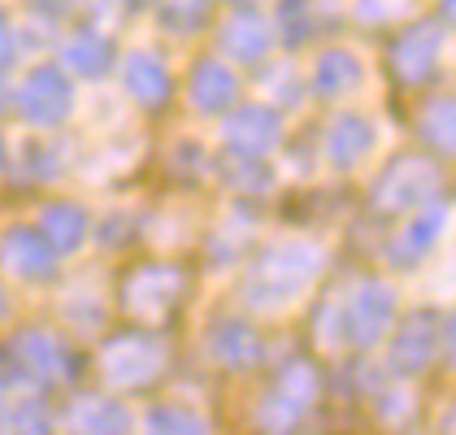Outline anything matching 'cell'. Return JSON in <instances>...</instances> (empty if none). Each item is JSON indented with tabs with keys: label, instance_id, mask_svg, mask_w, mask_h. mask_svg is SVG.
<instances>
[{
	"label": "cell",
	"instance_id": "cell-24",
	"mask_svg": "<svg viewBox=\"0 0 456 435\" xmlns=\"http://www.w3.org/2000/svg\"><path fill=\"white\" fill-rule=\"evenodd\" d=\"M300 418H305V405H296L291 397H282V392H270L265 405H261V431L265 435H287L291 427H300Z\"/></svg>",
	"mask_w": 456,
	"mask_h": 435
},
{
	"label": "cell",
	"instance_id": "cell-3",
	"mask_svg": "<svg viewBox=\"0 0 456 435\" xmlns=\"http://www.w3.org/2000/svg\"><path fill=\"white\" fill-rule=\"evenodd\" d=\"M166 365V349L152 340V335H118L109 340L105 353H101V370H105L109 383L118 388H143L161 374Z\"/></svg>",
	"mask_w": 456,
	"mask_h": 435
},
{
	"label": "cell",
	"instance_id": "cell-27",
	"mask_svg": "<svg viewBox=\"0 0 456 435\" xmlns=\"http://www.w3.org/2000/svg\"><path fill=\"white\" fill-rule=\"evenodd\" d=\"M9 423H13L18 435H53V418H48V409L39 400H18Z\"/></svg>",
	"mask_w": 456,
	"mask_h": 435
},
{
	"label": "cell",
	"instance_id": "cell-2",
	"mask_svg": "<svg viewBox=\"0 0 456 435\" xmlns=\"http://www.w3.org/2000/svg\"><path fill=\"white\" fill-rule=\"evenodd\" d=\"M439 192V170L426 157H400L383 170V179L374 183V205L404 214V209H421L430 205V196Z\"/></svg>",
	"mask_w": 456,
	"mask_h": 435
},
{
	"label": "cell",
	"instance_id": "cell-23",
	"mask_svg": "<svg viewBox=\"0 0 456 435\" xmlns=\"http://www.w3.org/2000/svg\"><path fill=\"white\" fill-rule=\"evenodd\" d=\"M157 18H161V27L187 36L209 22V0H157Z\"/></svg>",
	"mask_w": 456,
	"mask_h": 435
},
{
	"label": "cell",
	"instance_id": "cell-9",
	"mask_svg": "<svg viewBox=\"0 0 456 435\" xmlns=\"http://www.w3.org/2000/svg\"><path fill=\"white\" fill-rule=\"evenodd\" d=\"M279 140H282V122L274 109L244 105L240 113L226 118V144L235 148L240 157H265Z\"/></svg>",
	"mask_w": 456,
	"mask_h": 435
},
{
	"label": "cell",
	"instance_id": "cell-7",
	"mask_svg": "<svg viewBox=\"0 0 456 435\" xmlns=\"http://www.w3.org/2000/svg\"><path fill=\"white\" fill-rule=\"evenodd\" d=\"M435 357H439V314H435V309H418V314H409L404 326L395 331L391 365H395L400 374H421Z\"/></svg>",
	"mask_w": 456,
	"mask_h": 435
},
{
	"label": "cell",
	"instance_id": "cell-33",
	"mask_svg": "<svg viewBox=\"0 0 456 435\" xmlns=\"http://www.w3.org/2000/svg\"><path fill=\"white\" fill-rule=\"evenodd\" d=\"M0 101H4V87H0Z\"/></svg>",
	"mask_w": 456,
	"mask_h": 435
},
{
	"label": "cell",
	"instance_id": "cell-21",
	"mask_svg": "<svg viewBox=\"0 0 456 435\" xmlns=\"http://www.w3.org/2000/svg\"><path fill=\"white\" fill-rule=\"evenodd\" d=\"M222 48H226L235 62H261L265 48H270V31H265V22H256V18H235V22L222 31Z\"/></svg>",
	"mask_w": 456,
	"mask_h": 435
},
{
	"label": "cell",
	"instance_id": "cell-12",
	"mask_svg": "<svg viewBox=\"0 0 456 435\" xmlns=\"http://www.w3.org/2000/svg\"><path fill=\"white\" fill-rule=\"evenodd\" d=\"M444 222H448V209H444V205H426V209L395 235V244L387 249V253H391V266H418L421 257L435 249V240L444 235Z\"/></svg>",
	"mask_w": 456,
	"mask_h": 435
},
{
	"label": "cell",
	"instance_id": "cell-31",
	"mask_svg": "<svg viewBox=\"0 0 456 435\" xmlns=\"http://www.w3.org/2000/svg\"><path fill=\"white\" fill-rule=\"evenodd\" d=\"M444 431H448V435H456V409H452V414H448V418H444Z\"/></svg>",
	"mask_w": 456,
	"mask_h": 435
},
{
	"label": "cell",
	"instance_id": "cell-4",
	"mask_svg": "<svg viewBox=\"0 0 456 435\" xmlns=\"http://www.w3.org/2000/svg\"><path fill=\"white\" fill-rule=\"evenodd\" d=\"M391 323H395V291L379 279L361 283L356 296L344 305V340H352L356 349H374Z\"/></svg>",
	"mask_w": 456,
	"mask_h": 435
},
{
	"label": "cell",
	"instance_id": "cell-17",
	"mask_svg": "<svg viewBox=\"0 0 456 435\" xmlns=\"http://www.w3.org/2000/svg\"><path fill=\"white\" fill-rule=\"evenodd\" d=\"M361 78H365V66H361V57L348 53V48H335V53H326L322 62H317L314 70V87L322 96H348L361 87Z\"/></svg>",
	"mask_w": 456,
	"mask_h": 435
},
{
	"label": "cell",
	"instance_id": "cell-18",
	"mask_svg": "<svg viewBox=\"0 0 456 435\" xmlns=\"http://www.w3.org/2000/svg\"><path fill=\"white\" fill-rule=\"evenodd\" d=\"M87 214L78 209V205H70V201H61V205H48L44 209V240H48V249L53 253H74L83 240H87Z\"/></svg>",
	"mask_w": 456,
	"mask_h": 435
},
{
	"label": "cell",
	"instance_id": "cell-20",
	"mask_svg": "<svg viewBox=\"0 0 456 435\" xmlns=\"http://www.w3.org/2000/svg\"><path fill=\"white\" fill-rule=\"evenodd\" d=\"M61 62L78 74H92V78H101V74L113 66V44H109L101 31H78V36L66 39V48H61Z\"/></svg>",
	"mask_w": 456,
	"mask_h": 435
},
{
	"label": "cell",
	"instance_id": "cell-1",
	"mask_svg": "<svg viewBox=\"0 0 456 435\" xmlns=\"http://www.w3.org/2000/svg\"><path fill=\"white\" fill-rule=\"evenodd\" d=\"M322 270V249L317 244H274L270 253L256 261L252 279H248V300L261 309H279L287 300H296L300 291L314 283V275Z\"/></svg>",
	"mask_w": 456,
	"mask_h": 435
},
{
	"label": "cell",
	"instance_id": "cell-8",
	"mask_svg": "<svg viewBox=\"0 0 456 435\" xmlns=\"http://www.w3.org/2000/svg\"><path fill=\"white\" fill-rule=\"evenodd\" d=\"M439 62V22H418L391 48V70L400 83H426Z\"/></svg>",
	"mask_w": 456,
	"mask_h": 435
},
{
	"label": "cell",
	"instance_id": "cell-29",
	"mask_svg": "<svg viewBox=\"0 0 456 435\" xmlns=\"http://www.w3.org/2000/svg\"><path fill=\"white\" fill-rule=\"evenodd\" d=\"M9 57H13V31H9V27L0 22V66H4Z\"/></svg>",
	"mask_w": 456,
	"mask_h": 435
},
{
	"label": "cell",
	"instance_id": "cell-10",
	"mask_svg": "<svg viewBox=\"0 0 456 435\" xmlns=\"http://www.w3.org/2000/svg\"><path fill=\"white\" fill-rule=\"evenodd\" d=\"M0 261H4L18 279H48V275L57 270V253L48 249V240H44L39 231H22V226L4 231Z\"/></svg>",
	"mask_w": 456,
	"mask_h": 435
},
{
	"label": "cell",
	"instance_id": "cell-26",
	"mask_svg": "<svg viewBox=\"0 0 456 435\" xmlns=\"http://www.w3.org/2000/svg\"><path fill=\"white\" fill-rule=\"evenodd\" d=\"M274 392H282V397H291L296 405H314L317 397V374H314V365L309 362H291V365H282V374H279V383H274Z\"/></svg>",
	"mask_w": 456,
	"mask_h": 435
},
{
	"label": "cell",
	"instance_id": "cell-25",
	"mask_svg": "<svg viewBox=\"0 0 456 435\" xmlns=\"http://www.w3.org/2000/svg\"><path fill=\"white\" fill-rule=\"evenodd\" d=\"M148 435H209V427H205L191 409L161 405V409L148 414Z\"/></svg>",
	"mask_w": 456,
	"mask_h": 435
},
{
	"label": "cell",
	"instance_id": "cell-11",
	"mask_svg": "<svg viewBox=\"0 0 456 435\" xmlns=\"http://www.w3.org/2000/svg\"><path fill=\"white\" fill-rule=\"evenodd\" d=\"M209 353L222 365H231V370H248V365H256L265 357V344H261V335L248 323L222 318V323H213V331H209Z\"/></svg>",
	"mask_w": 456,
	"mask_h": 435
},
{
	"label": "cell",
	"instance_id": "cell-13",
	"mask_svg": "<svg viewBox=\"0 0 456 435\" xmlns=\"http://www.w3.org/2000/svg\"><path fill=\"white\" fill-rule=\"evenodd\" d=\"M370 148H374V122H365V118H356V113H344V118L330 122V131H326V157H330L339 170L361 166V161L370 157Z\"/></svg>",
	"mask_w": 456,
	"mask_h": 435
},
{
	"label": "cell",
	"instance_id": "cell-30",
	"mask_svg": "<svg viewBox=\"0 0 456 435\" xmlns=\"http://www.w3.org/2000/svg\"><path fill=\"white\" fill-rule=\"evenodd\" d=\"M444 18H448V22L456 27V0H444Z\"/></svg>",
	"mask_w": 456,
	"mask_h": 435
},
{
	"label": "cell",
	"instance_id": "cell-22",
	"mask_svg": "<svg viewBox=\"0 0 456 435\" xmlns=\"http://www.w3.org/2000/svg\"><path fill=\"white\" fill-rule=\"evenodd\" d=\"M421 135L426 144L444 157H456V101H435L421 113Z\"/></svg>",
	"mask_w": 456,
	"mask_h": 435
},
{
	"label": "cell",
	"instance_id": "cell-32",
	"mask_svg": "<svg viewBox=\"0 0 456 435\" xmlns=\"http://www.w3.org/2000/svg\"><path fill=\"white\" fill-rule=\"evenodd\" d=\"M36 4H53V0H36Z\"/></svg>",
	"mask_w": 456,
	"mask_h": 435
},
{
	"label": "cell",
	"instance_id": "cell-28",
	"mask_svg": "<svg viewBox=\"0 0 456 435\" xmlns=\"http://www.w3.org/2000/svg\"><path fill=\"white\" fill-rule=\"evenodd\" d=\"M444 353H448V362L456 365V314L448 318V326H444Z\"/></svg>",
	"mask_w": 456,
	"mask_h": 435
},
{
	"label": "cell",
	"instance_id": "cell-19",
	"mask_svg": "<svg viewBox=\"0 0 456 435\" xmlns=\"http://www.w3.org/2000/svg\"><path fill=\"white\" fill-rule=\"evenodd\" d=\"M74 427H78V435H126L131 414L109 397H87L74 405Z\"/></svg>",
	"mask_w": 456,
	"mask_h": 435
},
{
	"label": "cell",
	"instance_id": "cell-15",
	"mask_svg": "<svg viewBox=\"0 0 456 435\" xmlns=\"http://www.w3.org/2000/svg\"><path fill=\"white\" fill-rule=\"evenodd\" d=\"M18 362H22V370H31L39 379H66V374H70L66 344H61L57 335H48V331L18 335Z\"/></svg>",
	"mask_w": 456,
	"mask_h": 435
},
{
	"label": "cell",
	"instance_id": "cell-16",
	"mask_svg": "<svg viewBox=\"0 0 456 435\" xmlns=\"http://www.w3.org/2000/svg\"><path fill=\"white\" fill-rule=\"evenodd\" d=\"M231 101H235V74L222 62H200L191 70V105L200 113H222Z\"/></svg>",
	"mask_w": 456,
	"mask_h": 435
},
{
	"label": "cell",
	"instance_id": "cell-6",
	"mask_svg": "<svg viewBox=\"0 0 456 435\" xmlns=\"http://www.w3.org/2000/svg\"><path fill=\"white\" fill-rule=\"evenodd\" d=\"M178 291H183V275L175 266H140L122 283V305L140 318H161L175 309Z\"/></svg>",
	"mask_w": 456,
	"mask_h": 435
},
{
	"label": "cell",
	"instance_id": "cell-14",
	"mask_svg": "<svg viewBox=\"0 0 456 435\" xmlns=\"http://www.w3.org/2000/svg\"><path fill=\"white\" fill-rule=\"evenodd\" d=\"M122 83L143 109H157L170 101V70L152 53H131L126 66H122Z\"/></svg>",
	"mask_w": 456,
	"mask_h": 435
},
{
	"label": "cell",
	"instance_id": "cell-5",
	"mask_svg": "<svg viewBox=\"0 0 456 435\" xmlns=\"http://www.w3.org/2000/svg\"><path fill=\"white\" fill-rule=\"evenodd\" d=\"M18 109H22L27 122H36V127H57V122L74 109L70 78L57 70V66H39V70H31L27 83H22V92H18Z\"/></svg>",
	"mask_w": 456,
	"mask_h": 435
}]
</instances>
